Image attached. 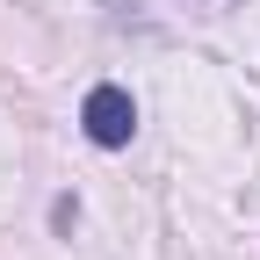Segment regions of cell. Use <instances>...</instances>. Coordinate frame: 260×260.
I'll return each instance as SVG.
<instances>
[{
    "label": "cell",
    "instance_id": "cell-2",
    "mask_svg": "<svg viewBox=\"0 0 260 260\" xmlns=\"http://www.w3.org/2000/svg\"><path fill=\"white\" fill-rule=\"evenodd\" d=\"M73 217H80V203H73V195H58V203H51V224H58V232H73Z\"/></svg>",
    "mask_w": 260,
    "mask_h": 260
},
{
    "label": "cell",
    "instance_id": "cell-1",
    "mask_svg": "<svg viewBox=\"0 0 260 260\" xmlns=\"http://www.w3.org/2000/svg\"><path fill=\"white\" fill-rule=\"evenodd\" d=\"M80 130H87V145L123 152L130 138H138V102H130V87H116V80L87 87V102H80Z\"/></svg>",
    "mask_w": 260,
    "mask_h": 260
}]
</instances>
